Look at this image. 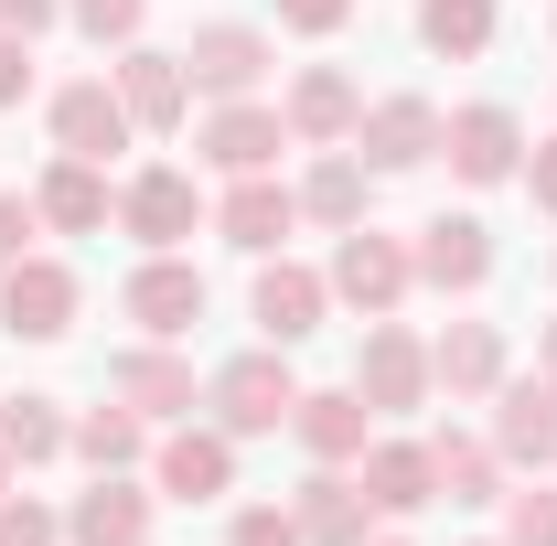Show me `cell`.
<instances>
[{
  "label": "cell",
  "instance_id": "obj_5",
  "mask_svg": "<svg viewBox=\"0 0 557 546\" xmlns=\"http://www.w3.org/2000/svg\"><path fill=\"white\" fill-rule=\"evenodd\" d=\"M418 278H429V289H483L493 278V236L472 214H429V225H418Z\"/></svg>",
  "mask_w": 557,
  "mask_h": 546
},
{
  "label": "cell",
  "instance_id": "obj_28",
  "mask_svg": "<svg viewBox=\"0 0 557 546\" xmlns=\"http://www.w3.org/2000/svg\"><path fill=\"white\" fill-rule=\"evenodd\" d=\"M300 214H322V225H364V161H322L311 183H300Z\"/></svg>",
  "mask_w": 557,
  "mask_h": 546
},
{
  "label": "cell",
  "instance_id": "obj_1",
  "mask_svg": "<svg viewBox=\"0 0 557 546\" xmlns=\"http://www.w3.org/2000/svg\"><path fill=\"white\" fill-rule=\"evenodd\" d=\"M0 333H11V343L75 333V269H54V258H11V269H0Z\"/></svg>",
  "mask_w": 557,
  "mask_h": 546
},
{
  "label": "cell",
  "instance_id": "obj_31",
  "mask_svg": "<svg viewBox=\"0 0 557 546\" xmlns=\"http://www.w3.org/2000/svg\"><path fill=\"white\" fill-rule=\"evenodd\" d=\"M139 11H150V0H75V33H97V44H129Z\"/></svg>",
  "mask_w": 557,
  "mask_h": 546
},
{
  "label": "cell",
  "instance_id": "obj_7",
  "mask_svg": "<svg viewBox=\"0 0 557 546\" xmlns=\"http://www.w3.org/2000/svg\"><path fill=\"white\" fill-rule=\"evenodd\" d=\"M278 139H289V119H278V108H247V97H225V108L205 119V161H214V172H269Z\"/></svg>",
  "mask_w": 557,
  "mask_h": 546
},
{
  "label": "cell",
  "instance_id": "obj_9",
  "mask_svg": "<svg viewBox=\"0 0 557 546\" xmlns=\"http://www.w3.org/2000/svg\"><path fill=\"white\" fill-rule=\"evenodd\" d=\"M119 214H129V236L139 247H183V236H194V172H139L129 194H119Z\"/></svg>",
  "mask_w": 557,
  "mask_h": 546
},
{
  "label": "cell",
  "instance_id": "obj_39",
  "mask_svg": "<svg viewBox=\"0 0 557 546\" xmlns=\"http://www.w3.org/2000/svg\"><path fill=\"white\" fill-rule=\"evenodd\" d=\"M525 194H536V204L557 214V139H547V150H536V161H525Z\"/></svg>",
  "mask_w": 557,
  "mask_h": 546
},
{
  "label": "cell",
  "instance_id": "obj_26",
  "mask_svg": "<svg viewBox=\"0 0 557 546\" xmlns=\"http://www.w3.org/2000/svg\"><path fill=\"white\" fill-rule=\"evenodd\" d=\"M418 44H429V54H483L493 44V0H418Z\"/></svg>",
  "mask_w": 557,
  "mask_h": 546
},
{
  "label": "cell",
  "instance_id": "obj_16",
  "mask_svg": "<svg viewBox=\"0 0 557 546\" xmlns=\"http://www.w3.org/2000/svg\"><path fill=\"white\" fill-rule=\"evenodd\" d=\"M54 139H65L75 161H108V150L129 139V108H119V86H65V97H54Z\"/></svg>",
  "mask_w": 557,
  "mask_h": 546
},
{
  "label": "cell",
  "instance_id": "obj_33",
  "mask_svg": "<svg viewBox=\"0 0 557 546\" xmlns=\"http://www.w3.org/2000/svg\"><path fill=\"white\" fill-rule=\"evenodd\" d=\"M225 546H300V514H278V504H247Z\"/></svg>",
  "mask_w": 557,
  "mask_h": 546
},
{
  "label": "cell",
  "instance_id": "obj_20",
  "mask_svg": "<svg viewBox=\"0 0 557 546\" xmlns=\"http://www.w3.org/2000/svg\"><path fill=\"white\" fill-rule=\"evenodd\" d=\"M364 482L344 472H322V482H300V546H364Z\"/></svg>",
  "mask_w": 557,
  "mask_h": 546
},
{
  "label": "cell",
  "instance_id": "obj_40",
  "mask_svg": "<svg viewBox=\"0 0 557 546\" xmlns=\"http://www.w3.org/2000/svg\"><path fill=\"white\" fill-rule=\"evenodd\" d=\"M547 386H557V322H547Z\"/></svg>",
  "mask_w": 557,
  "mask_h": 546
},
{
  "label": "cell",
  "instance_id": "obj_12",
  "mask_svg": "<svg viewBox=\"0 0 557 546\" xmlns=\"http://www.w3.org/2000/svg\"><path fill=\"white\" fill-rule=\"evenodd\" d=\"M129 322L139 333H194V322H205V278L183 269V258H150V269L129 278Z\"/></svg>",
  "mask_w": 557,
  "mask_h": 546
},
{
  "label": "cell",
  "instance_id": "obj_18",
  "mask_svg": "<svg viewBox=\"0 0 557 546\" xmlns=\"http://www.w3.org/2000/svg\"><path fill=\"white\" fill-rule=\"evenodd\" d=\"M364 397H354V386H333V397H300V408H289V429H300V450H311V461H364Z\"/></svg>",
  "mask_w": 557,
  "mask_h": 546
},
{
  "label": "cell",
  "instance_id": "obj_19",
  "mask_svg": "<svg viewBox=\"0 0 557 546\" xmlns=\"http://www.w3.org/2000/svg\"><path fill=\"white\" fill-rule=\"evenodd\" d=\"M429 375H440L450 397L504 386V333H493V322H450V333H440V353H429Z\"/></svg>",
  "mask_w": 557,
  "mask_h": 546
},
{
  "label": "cell",
  "instance_id": "obj_4",
  "mask_svg": "<svg viewBox=\"0 0 557 546\" xmlns=\"http://www.w3.org/2000/svg\"><path fill=\"white\" fill-rule=\"evenodd\" d=\"M354 397H364V408H418V397H429V353H418L397 322H375V333H364V364H354Z\"/></svg>",
  "mask_w": 557,
  "mask_h": 546
},
{
  "label": "cell",
  "instance_id": "obj_15",
  "mask_svg": "<svg viewBox=\"0 0 557 546\" xmlns=\"http://www.w3.org/2000/svg\"><path fill=\"white\" fill-rule=\"evenodd\" d=\"M225 482H236V439H225V429H183V439H161V493L214 504Z\"/></svg>",
  "mask_w": 557,
  "mask_h": 546
},
{
  "label": "cell",
  "instance_id": "obj_17",
  "mask_svg": "<svg viewBox=\"0 0 557 546\" xmlns=\"http://www.w3.org/2000/svg\"><path fill=\"white\" fill-rule=\"evenodd\" d=\"M322 300H333L322 278L278 258V269H258V333H269V343H300V333H322Z\"/></svg>",
  "mask_w": 557,
  "mask_h": 546
},
{
  "label": "cell",
  "instance_id": "obj_11",
  "mask_svg": "<svg viewBox=\"0 0 557 546\" xmlns=\"http://www.w3.org/2000/svg\"><path fill=\"white\" fill-rule=\"evenodd\" d=\"M364 504H375V514H418V504H440V461H429L418 439H375V450H364Z\"/></svg>",
  "mask_w": 557,
  "mask_h": 546
},
{
  "label": "cell",
  "instance_id": "obj_2",
  "mask_svg": "<svg viewBox=\"0 0 557 546\" xmlns=\"http://www.w3.org/2000/svg\"><path fill=\"white\" fill-rule=\"evenodd\" d=\"M289 408H300V386H289V364H278V353H236V364L214 375V418H225V439L289 429Z\"/></svg>",
  "mask_w": 557,
  "mask_h": 546
},
{
  "label": "cell",
  "instance_id": "obj_41",
  "mask_svg": "<svg viewBox=\"0 0 557 546\" xmlns=\"http://www.w3.org/2000/svg\"><path fill=\"white\" fill-rule=\"evenodd\" d=\"M0 472H11V450H0Z\"/></svg>",
  "mask_w": 557,
  "mask_h": 546
},
{
  "label": "cell",
  "instance_id": "obj_29",
  "mask_svg": "<svg viewBox=\"0 0 557 546\" xmlns=\"http://www.w3.org/2000/svg\"><path fill=\"white\" fill-rule=\"evenodd\" d=\"M0 450H11V461H54V450H65L54 397H11V408H0Z\"/></svg>",
  "mask_w": 557,
  "mask_h": 546
},
{
  "label": "cell",
  "instance_id": "obj_3",
  "mask_svg": "<svg viewBox=\"0 0 557 546\" xmlns=\"http://www.w3.org/2000/svg\"><path fill=\"white\" fill-rule=\"evenodd\" d=\"M408 278H418V258L397 247V236H375V225H344V258H333V289H344L354 311H397L408 300Z\"/></svg>",
  "mask_w": 557,
  "mask_h": 546
},
{
  "label": "cell",
  "instance_id": "obj_36",
  "mask_svg": "<svg viewBox=\"0 0 557 546\" xmlns=\"http://www.w3.org/2000/svg\"><path fill=\"white\" fill-rule=\"evenodd\" d=\"M11 97H33V44H22V33H0V108H11Z\"/></svg>",
  "mask_w": 557,
  "mask_h": 546
},
{
  "label": "cell",
  "instance_id": "obj_13",
  "mask_svg": "<svg viewBox=\"0 0 557 546\" xmlns=\"http://www.w3.org/2000/svg\"><path fill=\"white\" fill-rule=\"evenodd\" d=\"M183 97H194L183 54H119V108H129V129H172Z\"/></svg>",
  "mask_w": 557,
  "mask_h": 546
},
{
  "label": "cell",
  "instance_id": "obj_27",
  "mask_svg": "<svg viewBox=\"0 0 557 546\" xmlns=\"http://www.w3.org/2000/svg\"><path fill=\"white\" fill-rule=\"evenodd\" d=\"M429 461H440V493H450V504H493V450H483V439L440 429V439H429Z\"/></svg>",
  "mask_w": 557,
  "mask_h": 546
},
{
  "label": "cell",
  "instance_id": "obj_22",
  "mask_svg": "<svg viewBox=\"0 0 557 546\" xmlns=\"http://www.w3.org/2000/svg\"><path fill=\"white\" fill-rule=\"evenodd\" d=\"M493 439H504V461H557V386H536V375L504 386V429Z\"/></svg>",
  "mask_w": 557,
  "mask_h": 546
},
{
  "label": "cell",
  "instance_id": "obj_30",
  "mask_svg": "<svg viewBox=\"0 0 557 546\" xmlns=\"http://www.w3.org/2000/svg\"><path fill=\"white\" fill-rule=\"evenodd\" d=\"M75 450H86L97 472H129L139 461V408H97L86 429H75Z\"/></svg>",
  "mask_w": 557,
  "mask_h": 546
},
{
  "label": "cell",
  "instance_id": "obj_10",
  "mask_svg": "<svg viewBox=\"0 0 557 546\" xmlns=\"http://www.w3.org/2000/svg\"><path fill=\"white\" fill-rule=\"evenodd\" d=\"M214 225H225V247H247V258H269L278 236L300 225V194H278L269 172H236V194H225V214H214Z\"/></svg>",
  "mask_w": 557,
  "mask_h": 546
},
{
  "label": "cell",
  "instance_id": "obj_23",
  "mask_svg": "<svg viewBox=\"0 0 557 546\" xmlns=\"http://www.w3.org/2000/svg\"><path fill=\"white\" fill-rule=\"evenodd\" d=\"M33 204H44V225H65V236H86V225H108V183H97V161H54V172H44V194H33Z\"/></svg>",
  "mask_w": 557,
  "mask_h": 546
},
{
  "label": "cell",
  "instance_id": "obj_38",
  "mask_svg": "<svg viewBox=\"0 0 557 546\" xmlns=\"http://www.w3.org/2000/svg\"><path fill=\"white\" fill-rule=\"evenodd\" d=\"M44 22H54V0H0V33H22V44H33Z\"/></svg>",
  "mask_w": 557,
  "mask_h": 546
},
{
  "label": "cell",
  "instance_id": "obj_14",
  "mask_svg": "<svg viewBox=\"0 0 557 546\" xmlns=\"http://www.w3.org/2000/svg\"><path fill=\"white\" fill-rule=\"evenodd\" d=\"M440 150H450V172H461V183H504L525 139H515V119H504V108H461V119L440 129Z\"/></svg>",
  "mask_w": 557,
  "mask_h": 546
},
{
  "label": "cell",
  "instance_id": "obj_21",
  "mask_svg": "<svg viewBox=\"0 0 557 546\" xmlns=\"http://www.w3.org/2000/svg\"><path fill=\"white\" fill-rule=\"evenodd\" d=\"M119 408H139V418H172V408H194V364L183 353H119Z\"/></svg>",
  "mask_w": 557,
  "mask_h": 546
},
{
  "label": "cell",
  "instance_id": "obj_32",
  "mask_svg": "<svg viewBox=\"0 0 557 546\" xmlns=\"http://www.w3.org/2000/svg\"><path fill=\"white\" fill-rule=\"evenodd\" d=\"M504 536H515V546H557V493H515Z\"/></svg>",
  "mask_w": 557,
  "mask_h": 546
},
{
  "label": "cell",
  "instance_id": "obj_6",
  "mask_svg": "<svg viewBox=\"0 0 557 546\" xmlns=\"http://www.w3.org/2000/svg\"><path fill=\"white\" fill-rule=\"evenodd\" d=\"M183 75H194L205 97H247V86L269 75V33H247V22H214V33H194Z\"/></svg>",
  "mask_w": 557,
  "mask_h": 546
},
{
  "label": "cell",
  "instance_id": "obj_8",
  "mask_svg": "<svg viewBox=\"0 0 557 546\" xmlns=\"http://www.w3.org/2000/svg\"><path fill=\"white\" fill-rule=\"evenodd\" d=\"M354 129H364V161H375V172H408V161L440 150V108H429V97H386V108H364Z\"/></svg>",
  "mask_w": 557,
  "mask_h": 546
},
{
  "label": "cell",
  "instance_id": "obj_24",
  "mask_svg": "<svg viewBox=\"0 0 557 546\" xmlns=\"http://www.w3.org/2000/svg\"><path fill=\"white\" fill-rule=\"evenodd\" d=\"M364 108H354V75H333V65H311L300 86H289V129L300 139H344Z\"/></svg>",
  "mask_w": 557,
  "mask_h": 546
},
{
  "label": "cell",
  "instance_id": "obj_25",
  "mask_svg": "<svg viewBox=\"0 0 557 546\" xmlns=\"http://www.w3.org/2000/svg\"><path fill=\"white\" fill-rule=\"evenodd\" d=\"M65 525H75V536H86V546H139V536H150V504H139L129 482H97V493L75 504Z\"/></svg>",
  "mask_w": 557,
  "mask_h": 546
},
{
  "label": "cell",
  "instance_id": "obj_34",
  "mask_svg": "<svg viewBox=\"0 0 557 546\" xmlns=\"http://www.w3.org/2000/svg\"><path fill=\"white\" fill-rule=\"evenodd\" d=\"M0 546H54V514H44V504H11V493H0Z\"/></svg>",
  "mask_w": 557,
  "mask_h": 546
},
{
  "label": "cell",
  "instance_id": "obj_37",
  "mask_svg": "<svg viewBox=\"0 0 557 546\" xmlns=\"http://www.w3.org/2000/svg\"><path fill=\"white\" fill-rule=\"evenodd\" d=\"M33 225H44V204H22V194H0V269L22 258V236H33Z\"/></svg>",
  "mask_w": 557,
  "mask_h": 546
},
{
  "label": "cell",
  "instance_id": "obj_35",
  "mask_svg": "<svg viewBox=\"0 0 557 546\" xmlns=\"http://www.w3.org/2000/svg\"><path fill=\"white\" fill-rule=\"evenodd\" d=\"M278 22H289V33H344L354 0H278Z\"/></svg>",
  "mask_w": 557,
  "mask_h": 546
}]
</instances>
